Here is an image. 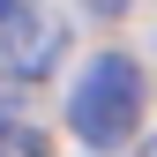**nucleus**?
Segmentation results:
<instances>
[{
    "label": "nucleus",
    "instance_id": "1",
    "mask_svg": "<svg viewBox=\"0 0 157 157\" xmlns=\"http://www.w3.org/2000/svg\"><path fill=\"white\" fill-rule=\"evenodd\" d=\"M142 112H150V82L127 52H97V60L75 75V97H67V127L75 142L90 150H120L142 135Z\"/></svg>",
    "mask_w": 157,
    "mask_h": 157
},
{
    "label": "nucleus",
    "instance_id": "2",
    "mask_svg": "<svg viewBox=\"0 0 157 157\" xmlns=\"http://www.w3.org/2000/svg\"><path fill=\"white\" fill-rule=\"evenodd\" d=\"M60 52H67V23L15 0V15L0 23V67H8L15 82H45V75L60 67Z\"/></svg>",
    "mask_w": 157,
    "mask_h": 157
},
{
    "label": "nucleus",
    "instance_id": "3",
    "mask_svg": "<svg viewBox=\"0 0 157 157\" xmlns=\"http://www.w3.org/2000/svg\"><path fill=\"white\" fill-rule=\"evenodd\" d=\"M8 15H15V0H0V23H8Z\"/></svg>",
    "mask_w": 157,
    "mask_h": 157
},
{
    "label": "nucleus",
    "instance_id": "4",
    "mask_svg": "<svg viewBox=\"0 0 157 157\" xmlns=\"http://www.w3.org/2000/svg\"><path fill=\"white\" fill-rule=\"evenodd\" d=\"M150 157H157V142H150Z\"/></svg>",
    "mask_w": 157,
    "mask_h": 157
}]
</instances>
